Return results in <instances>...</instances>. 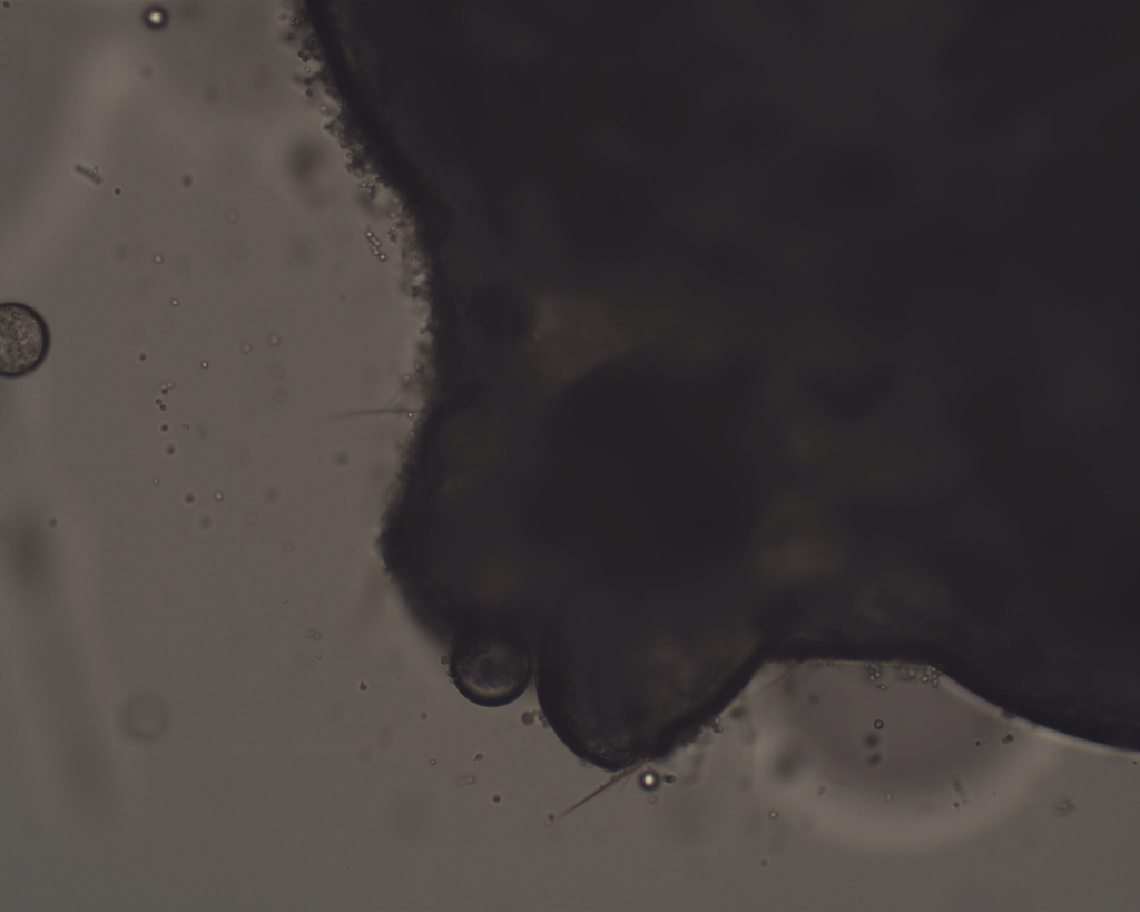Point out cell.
Listing matches in <instances>:
<instances>
[{"mask_svg": "<svg viewBox=\"0 0 1140 912\" xmlns=\"http://www.w3.org/2000/svg\"><path fill=\"white\" fill-rule=\"evenodd\" d=\"M458 690L485 707L518 699L532 678L533 659L525 638L494 622H466L448 639L443 658Z\"/></svg>", "mask_w": 1140, "mask_h": 912, "instance_id": "cell-1", "label": "cell"}, {"mask_svg": "<svg viewBox=\"0 0 1140 912\" xmlns=\"http://www.w3.org/2000/svg\"><path fill=\"white\" fill-rule=\"evenodd\" d=\"M908 273L924 282L959 286L991 283L999 273L994 248L979 234L951 224L917 234L906 251Z\"/></svg>", "mask_w": 1140, "mask_h": 912, "instance_id": "cell-2", "label": "cell"}, {"mask_svg": "<svg viewBox=\"0 0 1140 912\" xmlns=\"http://www.w3.org/2000/svg\"><path fill=\"white\" fill-rule=\"evenodd\" d=\"M817 190L839 207H868L890 200L897 190L893 168L884 160L862 153L831 158L817 176Z\"/></svg>", "mask_w": 1140, "mask_h": 912, "instance_id": "cell-3", "label": "cell"}, {"mask_svg": "<svg viewBox=\"0 0 1140 912\" xmlns=\"http://www.w3.org/2000/svg\"><path fill=\"white\" fill-rule=\"evenodd\" d=\"M50 333L43 317L19 302L0 304V375L22 377L46 360Z\"/></svg>", "mask_w": 1140, "mask_h": 912, "instance_id": "cell-4", "label": "cell"}, {"mask_svg": "<svg viewBox=\"0 0 1140 912\" xmlns=\"http://www.w3.org/2000/svg\"><path fill=\"white\" fill-rule=\"evenodd\" d=\"M1014 396L1002 386L980 389L957 404L953 423L966 435L979 440L1001 439L1016 423Z\"/></svg>", "mask_w": 1140, "mask_h": 912, "instance_id": "cell-5", "label": "cell"}, {"mask_svg": "<svg viewBox=\"0 0 1140 912\" xmlns=\"http://www.w3.org/2000/svg\"><path fill=\"white\" fill-rule=\"evenodd\" d=\"M891 384V376L885 374L866 379L833 396L831 409L841 418L861 416L874 406Z\"/></svg>", "mask_w": 1140, "mask_h": 912, "instance_id": "cell-6", "label": "cell"}, {"mask_svg": "<svg viewBox=\"0 0 1140 912\" xmlns=\"http://www.w3.org/2000/svg\"><path fill=\"white\" fill-rule=\"evenodd\" d=\"M747 376L743 372H727L712 381L709 396L712 412L725 414L739 401L746 390Z\"/></svg>", "mask_w": 1140, "mask_h": 912, "instance_id": "cell-7", "label": "cell"}, {"mask_svg": "<svg viewBox=\"0 0 1140 912\" xmlns=\"http://www.w3.org/2000/svg\"><path fill=\"white\" fill-rule=\"evenodd\" d=\"M712 266H716L718 271H727L731 266V259L725 254H717L714 256Z\"/></svg>", "mask_w": 1140, "mask_h": 912, "instance_id": "cell-8", "label": "cell"}]
</instances>
